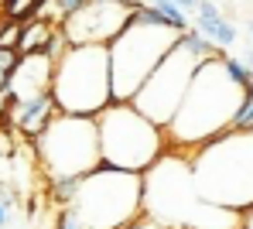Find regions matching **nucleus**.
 I'll list each match as a JSON object with an SVG mask.
<instances>
[{"label": "nucleus", "instance_id": "nucleus-3", "mask_svg": "<svg viewBox=\"0 0 253 229\" xmlns=\"http://www.w3.org/2000/svg\"><path fill=\"white\" fill-rule=\"evenodd\" d=\"M188 161L206 202L236 212L253 205V130H226L188 151Z\"/></svg>", "mask_w": 253, "mask_h": 229}, {"label": "nucleus", "instance_id": "nucleus-4", "mask_svg": "<svg viewBox=\"0 0 253 229\" xmlns=\"http://www.w3.org/2000/svg\"><path fill=\"white\" fill-rule=\"evenodd\" d=\"M99 147H103V164L137 171L144 175L168 154V134L161 123L144 116L133 103H110L99 116Z\"/></svg>", "mask_w": 253, "mask_h": 229}, {"label": "nucleus", "instance_id": "nucleus-19", "mask_svg": "<svg viewBox=\"0 0 253 229\" xmlns=\"http://www.w3.org/2000/svg\"><path fill=\"white\" fill-rule=\"evenodd\" d=\"M233 130H253V89H247L243 103H240V110H236Z\"/></svg>", "mask_w": 253, "mask_h": 229}, {"label": "nucleus", "instance_id": "nucleus-2", "mask_svg": "<svg viewBox=\"0 0 253 229\" xmlns=\"http://www.w3.org/2000/svg\"><path fill=\"white\" fill-rule=\"evenodd\" d=\"M247 89L233 82V76L226 72L222 58H209L199 62V72L192 79V86L185 92L174 120L165 127L171 151H195L209 140L222 137L226 130H233L236 110L243 103Z\"/></svg>", "mask_w": 253, "mask_h": 229}, {"label": "nucleus", "instance_id": "nucleus-21", "mask_svg": "<svg viewBox=\"0 0 253 229\" xmlns=\"http://www.w3.org/2000/svg\"><path fill=\"white\" fill-rule=\"evenodd\" d=\"M126 229H168V226H161V223H154V219H147V216H140L133 226H126Z\"/></svg>", "mask_w": 253, "mask_h": 229}, {"label": "nucleus", "instance_id": "nucleus-10", "mask_svg": "<svg viewBox=\"0 0 253 229\" xmlns=\"http://www.w3.org/2000/svg\"><path fill=\"white\" fill-rule=\"evenodd\" d=\"M140 7V0H89L83 10L62 21V31L69 45H110Z\"/></svg>", "mask_w": 253, "mask_h": 229}, {"label": "nucleus", "instance_id": "nucleus-11", "mask_svg": "<svg viewBox=\"0 0 253 229\" xmlns=\"http://www.w3.org/2000/svg\"><path fill=\"white\" fill-rule=\"evenodd\" d=\"M51 79H55V58L48 55H24L10 76V96L14 103H24V99H35L42 92H51Z\"/></svg>", "mask_w": 253, "mask_h": 229}, {"label": "nucleus", "instance_id": "nucleus-22", "mask_svg": "<svg viewBox=\"0 0 253 229\" xmlns=\"http://www.w3.org/2000/svg\"><path fill=\"white\" fill-rule=\"evenodd\" d=\"M10 223V198H0V229H7Z\"/></svg>", "mask_w": 253, "mask_h": 229}, {"label": "nucleus", "instance_id": "nucleus-16", "mask_svg": "<svg viewBox=\"0 0 253 229\" xmlns=\"http://www.w3.org/2000/svg\"><path fill=\"white\" fill-rule=\"evenodd\" d=\"M147 3H151V7H154V10H158V14L168 21L174 31H181V35L188 31V14H185V10H181L174 0H147Z\"/></svg>", "mask_w": 253, "mask_h": 229}, {"label": "nucleus", "instance_id": "nucleus-15", "mask_svg": "<svg viewBox=\"0 0 253 229\" xmlns=\"http://www.w3.org/2000/svg\"><path fill=\"white\" fill-rule=\"evenodd\" d=\"M181 41H185V48L199 58V62H209V58H219V45H212L209 38L199 31V28H188L185 35H181Z\"/></svg>", "mask_w": 253, "mask_h": 229}, {"label": "nucleus", "instance_id": "nucleus-17", "mask_svg": "<svg viewBox=\"0 0 253 229\" xmlns=\"http://www.w3.org/2000/svg\"><path fill=\"white\" fill-rule=\"evenodd\" d=\"M219 58H222V65H226V72L233 76V82H236V86L253 89V72H250V65H247L243 58H233V55H219Z\"/></svg>", "mask_w": 253, "mask_h": 229}, {"label": "nucleus", "instance_id": "nucleus-20", "mask_svg": "<svg viewBox=\"0 0 253 229\" xmlns=\"http://www.w3.org/2000/svg\"><path fill=\"white\" fill-rule=\"evenodd\" d=\"M51 226L55 229H85L83 219H79V212L72 209V205H62V209H55V219H51Z\"/></svg>", "mask_w": 253, "mask_h": 229}, {"label": "nucleus", "instance_id": "nucleus-7", "mask_svg": "<svg viewBox=\"0 0 253 229\" xmlns=\"http://www.w3.org/2000/svg\"><path fill=\"white\" fill-rule=\"evenodd\" d=\"M85 229H126L144 216V175L99 164L79 182L72 202Z\"/></svg>", "mask_w": 253, "mask_h": 229}, {"label": "nucleus", "instance_id": "nucleus-18", "mask_svg": "<svg viewBox=\"0 0 253 229\" xmlns=\"http://www.w3.org/2000/svg\"><path fill=\"white\" fill-rule=\"evenodd\" d=\"M17 62H21L17 48H0V89H7V86H10V76H14Z\"/></svg>", "mask_w": 253, "mask_h": 229}, {"label": "nucleus", "instance_id": "nucleus-24", "mask_svg": "<svg viewBox=\"0 0 253 229\" xmlns=\"http://www.w3.org/2000/svg\"><path fill=\"white\" fill-rule=\"evenodd\" d=\"M240 229H253V205L250 209H243V226Z\"/></svg>", "mask_w": 253, "mask_h": 229}, {"label": "nucleus", "instance_id": "nucleus-6", "mask_svg": "<svg viewBox=\"0 0 253 229\" xmlns=\"http://www.w3.org/2000/svg\"><path fill=\"white\" fill-rule=\"evenodd\" d=\"M181 31L168 24H154L133 14V21L110 41V76H113V103H130L147 76L161 65V58L178 45Z\"/></svg>", "mask_w": 253, "mask_h": 229}, {"label": "nucleus", "instance_id": "nucleus-23", "mask_svg": "<svg viewBox=\"0 0 253 229\" xmlns=\"http://www.w3.org/2000/svg\"><path fill=\"white\" fill-rule=\"evenodd\" d=\"M174 3H178V7L192 17V14H199V3H202V0H174Z\"/></svg>", "mask_w": 253, "mask_h": 229}, {"label": "nucleus", "instance_id": "nucleus-25", "mask_svg": "<svg viewBox=\"0 0 253 229\" xmlns=\"http://www.w3.org/2000/svg\"><path fill=\"white\" fill-rule=\"evenodd\" d=\"M247 65H250V72H253V51H247V58H243Z\"/></svg>", "mask_w": 253, "mask_h": 229}, {"label": "nucleus", "instance_id": "nucleus-12", "mask_svg": "<svg viewBox=\"0 0 253 229\" xmlns=\"http://www.w3.org/2000/svg\"><path fill=\"white\" fill-rule=\"evenodd\" d=\"M195 28H199V31L209 38L212 45H219V48H229L233 41H236V28H233V21H226L212 0H202V3H199Z\"/></svg>", "mask_w": 253, "mask_h": 229}, {"label": "nucleus", "instance_id": "nucleus-9", "mask_svg": "<svg viewBox=\"0 0 253 229\" xmlns=\"http://www.w3.org/2000/svg\"><path fill=\"white\" fill-rule=\"evenodd\" d=\"M195 72H199V58L178 38V45L161 58V65L147 76V82L137 89V96L130 103L144 116H151L154 123L168 127L178 113V106H181V99H185V92H188V86H192V79H195Z\"/></svg>", "mask_w": 253, "mask_h": 229}, {"label": "nucleus", "instance_id": "nucleus-13", "mask_svg": "<svg viewBox=\"0 0 253 229\" xmlns=\"http://www.w3.org/2000/svg\"><path fill=\"white\" fill-rule=\"evenodd\" d=\"M58 31V24H51L48 17H35L21 24V38H17V55H42L44 45L51 41V35Z\"/></svg>", "mask_w": 253, "mask_h": 229}, {"label": "nucleus", "instance_id": "nucleus-5", "mask_svg": "<svg viewBox=\"0 0 253 229\" xmlns=\"http://www.w3.org/2000/svg\"><path fill=\"white\" fill-rule=\"evenodd\" d=\"M51 96L58 113L99 116L113 103V76H110V48L106 45H69L55 62Z\"/></svg>", "mask_w": 253, "mask_h": 229}, {"label": "nucleus", "instance_id": "nucleus-14", "mask_svg": "<svg viewBox=\"0 0 253 229\" xmlns=\"http://www.w3.org/2000/svg\"><path fill=\"white\" fill-rule=\"evenodd\" d=\"M79 182H83V178H55V182H48V202H51L55 209L72 205L76 195H79Z\"/></svg>", "mask_w": 253, "mask_h": 229}, {"label": "nucleus", "instance_id": "nucleus-26", "mask_svg": "<svg viewBox=\"0 0 253 229\" xmlns=\"http://www.w3.org/2000/svg\"><path fill=\"white\" fill-rule=\"evenodd\" d=\"M250 35H253V17H250Z\"/></svg>", "mask_w": 253, "mask_h": 229}, {"label": "nucleus", "instance_id": "nucleus-1", "mask_svg": "<svg viewBox=\"0 0 253 229\" xmlns=\"http://www.w3.org/2000/svg\"><path fill=\"white\" fill-rule=\"evenodd\" d=\"M144 216L168 229H240L243 212L202 198L188 154L168 151L144 171Z\"/></svg>", "mask_w": 253, "mask_h": 229}, {"label": "nucleus", "instance_id": "nucleus-8", "mask_svg": "<svg viewBox=\"0 0 253 229\" xmlns=\"http://www.w3.org/2000/svg\"><path fill=\"white\" fill-rule=\"evenodd\" d=\"M35 161L48 182L55 178H85L103 164L99 123L96 116L58 113L35 144Z\"/></svg>", "mask_w": 253, "mask_h": 229}]
</instances>
